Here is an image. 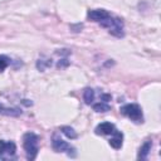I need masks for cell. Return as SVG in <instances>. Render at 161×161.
Here are the masks:
<instances>
[{
    "label": "cell",
    "instance_id": "1",
    "mask_svg": "<svg viewBox=\"0 0 161 161\" xmlns=\"http://www.w3.org/2000/svg\"><path fill=\"white\" fill-rule=\"evenodd\" d=\"M87 16L92 21H96L101 26L106 28L112 35H114L117 38H122L125 35V31H123V21L119 18H116V16L111 15L107 10H104V9L89 10L88 14H87Z\"/></svg>",
    "mask_w": 161,
    "mask_h": 161
},
{
    "label": "cell",
    "instance_id": "6",
    "mask_svg": "<svg viewBox=\"0 0 161 161\" xmlns=\"http://www.w3.org/2000/svg\"><path fill=\"white\" fill-rule=\"evenodd\" d=\"M116 130L117 128H116V126L113 123H111V122H102V123H99L94 128V132H96V135H101V136H107V135L112 136Z\"/></svg>",
    "mask_w": 161,
    "mask_h": 161
},
{
    "label": "cell",
    "instance_id": "5",
    "mask_svg": "<svg viewBox=\"0 0 161 161\" xmlns=\"http://www.w3.org/2000/svg\"><path fill=\"white\" fill-rule=\"evenodd\" d=\"M52 146H53L54 151H57V152H67L68 156H72V157L75 156V148L72 145H69L68 142L63 141L62 138L54 137L52 141Z\"/></svg>",
    "mask_w": 161,
    "mask_h": 161
},
{
    "label": "cell",
    "instance_id": "8",
    "mask_svg": "<svg viewBox=\"0 0 161 161\" xmlns=\"http://www.w3.org/2000/svg\"><path fill=\"white\" fill-rule=\"evenodd\" d=\"M0 114L10 116V117H19L21 114V109L15 108V107H5L3 103H0Z\"/></svg>",
    "mask_w": 161,
    "mask_h": 161
},
{
    "label": "cell",
    "instance_id": "7",
    "mask_svg": "<svg viewBox=\"0 0 161 161\" xmlns=\"http://www.w3.org/2000/svg\"><path fill=\"white\" fill-rule=\"evenodd\" d=\"M108 143L114 148V150H119L122 147L123 143V133L118 130L114 131V133L111 136V138L108 140Z\"/></svg>",
    "mask_w": 161,
    "mask_h": 161
},
{
    "label": "cell",
    "instance_id": "11",
    "mask_svg": "<svg viewBox=\"0 0 161 161\" xmlns=\"http://www.w3.org/2000/svg\"><path fill=\"white\" fill-rule=\"evenodd\" d=\"M94 97H96V94H94V91L92 88H87L83 93V98H84V102L87 104H92L94 101Z\"/></svg>",
    "mask_w": 161,
    "mask_h": 161
},
{
    "label": "cell",
    "instance_id": "3",
    "mask_svg": "<svg viewBox=\"0 0 161 161\" xmlns=\"http://www.w3.org/2000/svg\"><path fill=\"white\" fill-rule=\"evenodd\" d=\"M121 113L126 117H128L131 121H133L135 123H142L143 122V114H142V109L138 104L136 103H127L125 106L121 107Z\"/></svg>",
    "mask_w": 161,
    "mask_h": 161
},
{
    "label": "cell",
    "instance_id": "12",
    "mask_svg": "<svg viewBox=\"0 0 161 161\" xmlns=\"http://www.w3.org/2000/svg\"><path fill=\"white\" fill-rule=\"evenodd\" d=\"M60 131H62L68 138H70V140L77 138V133H75V131H74L72 127H69V126H62V127H60Z\"/></svg>",
    "mask_w": 161,
    "mask_h": 161
},
{
    "label": "cell",
    "instance_id": "4",
    "mask_svg": "<svg viewBox=\"0 0 161 161\" xmlns=\"http://www.w3.org/2000/svg\"><path fill=\"white\" fill-rule=\"evenodd\" d=\"M16 152V145L13 141L0 140V160L14 158Z\"/></svg>",
    "mask_w": 161,
    "mask_h": 161
},
{
    "label": "cell",
    "instance_id": "13",
    "mask_svg": "<svg viewBox=\"0 0 161 161\" xmlns=\"http://www.w3.org/2000/svg\"><path fill=\"white\" fill-rule=\"evenodd\" d=\"M11 63V59L4 54H0V72H3L5 68H8Z\"/></svg>",
    "mask_w": 161,
    "mask_h": 161
},
{
    "label": "cell",
    "instance_id": "2",
    "mask_svg": "<svg viewBox=\"0 0 161 161\" xmlns=\"http://www.w3.org/2000/svg\"><path fill=\"white\" fill-rule=\"evenodd\" d=\"M23 146L28 160H35L39 151V136L34 132H26L23 136Z\"/></svg>",
    "mask_w": 161,
    "mask_h": 161
},
{
    "label": "cell",
    "instance_id": "9",
    "mask_svg": "<svg viewBox=\"0 0 161 161\" xmlns=\"http://www.w3.org/2000/svg\"><path fill=\"white\" fill-rule=\"evenodd\" d=\"M151 146H152V142L151 141H146L142 145V147L140 148V152H138L137 158L138 160H146L147 156H148V153H150V151H151Z\"/></svg>",
    "mask_w": 161,
    "mask_h": 161
},
{
    "label": "cell",
    "instance_id": "10",
    "mask_svg": "<svg viewBox=\"0 0 161 161\" xmlns=\"http://www.w3.org/2000/svg\"><path fill=\"white\" fill-rule=\"evenodd\" d=\"M92 107H93V109H94L96 112H107V111L111 109V106H109L107 102H103V101L92 104Z\"/></svg>",
    "mask_w": 161,
    "mask_h": 161
}]
</instances>
